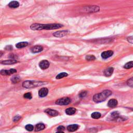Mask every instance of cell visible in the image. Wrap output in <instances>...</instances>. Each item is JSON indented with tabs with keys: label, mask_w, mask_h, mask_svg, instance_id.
Returning a JSON list of instances; mask_svg holds the SVG:
<instances>
[{
	"label": "cell",
	"mask_w": 133,
	"mask_h": 133,
	"mask_svg": "<svg viewBox=\"0 0 133 133\" xmlns=\"http://www.w3.org/2000/svg\"><path fill=\"white\" fill-rule=\"evenodd\" d=\"M43 24H34L30 26V28L33 30H43Z\"/></svg>",
	"instance_id": "8992f818"
},
{
	"label": "cell",
	"mask_w": 133,
	"mask_h": 133,
	"mask_svg": "<svg viewBox=\"0 0 133 133\" xmlns=\"http://www.w3.org/2000/svg\"><path fill=\"white\" fill-rule=\"evenodd\" d=\"M127 84L128 86L131 87H133V78H131L127 81Z\"/></svg>",
	"instance_id": "f546056e"
},
{
	"label": "cell",
	"mask_w": 133,
	"mask_h": 133,
	"mask_svg": "<svg viewBox=\"0 0 133 133\" xmlns=\"http://www.w3.org/2000/svg\"><path fill=\"white\" fill-rule=\"evenodd\" d=\"M45 126L44 125V124H42V123H39L36 125V129H35V131L36 132H39L41 131L42 130H43V129L45 128Z\"/></svg>",
	"instance_id": "ac0fdd59"
},
{
	"label": "cell",
	"mask_w": 133,
	"mask_h": 133,
	"mask_svg": "<svg viewBox=\"0 0 133 133\" xmlns=\"http://www.w3.org/2000/svg\"><path fill=\"white\" fill-rule=\"evenodd\" d=\"M127 40L128 42L133 44V36H129L127 38Z\"/></svg>",
	"instance_id": "836d02e7"
},
{
	"label": "cell",
	"mask_w": 133,
	"mask_h": 133,
	"mask_svg": "<svg viewBox=\"0 0 133 133\" xmlns=\"http://www.w3.org/2000/svg\"><path fill=\"white\" fill-rule=\"evenodd\" d=\"M48 90L47 88H42L39 91V95L41 97H44L47 95Z\"/></svg>",
	"instance_id": "30bf717a"
},
{
	"label": "cell",
	"mask_w": 133,
	"mask_h": 133,
	"mask_svg": "<svg viewBox=\"0 0 133 133\" xmlns=\"http://www.w3.org/2000/svg\"><path fill=\"white\" fill-rule=\"evenodd\" d=\"M63 27V25L59 24H44L43 30H54L61 28Z\"/></svg>",
	"instance_id": "3957f363"
},
{
	"label": "cell",
	"mask_w": 133,
	"mask_h": 133,
	"mask_svg": "<svg viewBox=\"0 0 133 133\" xmlns=\"http://www.w3.org/2000/svg\"><path fill=\"white\" fill-rule=\"evenodd\" d=\"M91 118L94 119H99L101 117V114L98 112H95L91 114Z\"/></svg>",
	"instance_id": "603a6c76"
},
{
	"label": "cell",
	"mask_w": 133,
	"mask_h": 133,
	"mask_svg": "<svg viewBox=\"0 0 133 133\" xmlns=\"http://www.w3.org/2000/svg\"><path fill=\"white\" fill-rule=\"evenodd\" d=\"M76 109L74 108H69L66 110V113L68 115H73L75 113Z\"/></svg>",
	"instance_id": "e0dca14e"
},
{
	"label": "cell",
	"mask_w": 133,
	"mask_h": 133,
	"mask_svg": "<svg viewBox=\"0 0 133 133\" xmlns=\"http://www.w3.org/2000/svg\"><path fill=\"white\" fill-rule=\"evenodd\" d=\"M11 81L12 82V83H13L14 84L17 83L20 81V78L19 76L18 75H15L12 78Z\"/></svg>",
	"instance_id": "7402d4cb"
},
{
	"label": "cell",
	"mask_w": 133,
	"mask_h": 133,
	"mask_svg": "<svg viewBox=\"0 0 133 133\" xmlns=\"http://www.w3.org/2000/svg\"><path fill=\"white\" fill-rule=\"evenodd\" d=\"M79 127V126L78 124H71L68 126L67 129L70 132H73L77 131Z\"/></svg>",
	"instance_id": "4fadbf2b"
},
{
	"label": "cell",
	"mask_w": 133,
	"mask_h": 133,
	"mask_svg": "<svg viewBox=\"0 0 133 133\" xmlns=\"http://www.w3.org/2000/svg\"><path fill=\"white\" fill-rule=\"evenodd\" d=\"M86 94H87L86 91H82V92L80 94H79V97H80L81 98H83L86 96Z\"/></svg>",
	"instance_id": "4dcf8cb0"
},
{
	"label": "cell",
	"mask_w": 133,
	"mask_h": 133,
	"mask_svg": "<svg viewBox=\"0 0 133 133\" xmlns=\"http://www.w3.org/2000/svg\"><path fill=\"white\" fill-rule=\"evenodd\" d=\"M65 128L64 126H59V127H58L57 131L58 132H62L63 131L65 130Z\"/></svg>",
	"instance_id": "d6a6232c"
},
{
	"label": "cell",
	"mask_w": 133,
	"mask_h": 133,
	"mask_svg": "<svg viewBox=\"0 0 133 133\" xmlns=\"http://www.w3.org/2000/svg\"><path fill=\"white\" fill-rule=\"evenodd\" d=\"M9 71H10L11 74H14V73H15L17 72L16 70H15L14 69H11L9 70Z\"/></svg>",
	"instance_id": "e575fe53"
},
{
	"label": "cell",
	"mask_w": 133,
	"mask_h": 133,
	"mask_svg": "<svg viewBox=\"0 0 133 133\" xmlns=\"http://www.w3.org/2000/svg\"><path fill=\"white\" fill-rule=\"evenodd\" d=\"M31 52L33 53H37L42 52L43 50V47L40 45H36L33 46L31 48Z\"/></svg>",
	"instance_id": "5bb4252c"
},
{
	"label": "cell",
	"mask_w": 133,
	"mask_h": 133,
	"mask_svg": "<svg viewBox=\"0 0 133 133\" xmlns=\"http://www.w3.org/2000/svg\"><path fill=\"white\" fill-rule=\"evenodd\" d=\"M17 62V61L16 60H4L2 61V64L4 65H12L16 64V63Z\"/></svg>",
	"instance_id": "d6986e66"
},
{
	"label": "cell",
	"mask_w": 133,
	"mask_h": 133,
	"mask_svg": "<svg viewBox=\"0 0 133 133\" xmlns=\"http://www.w3.org/2000/svg\"><path fill=\"white\" fill-rule=\"evenodd\" d=\"M25 128L26 129V130L29 132H31L33 130L34 127L31 124H28L26 126H25Z\"/></svg>",
	"instance_id": "4316f807"
},
{
	"label": "cell",
	"mask_w": 133,
	"mask_h": 133,
	"mask_svg": "<svg viewBox=\"0 0 133 133\" xmlns=\"http://www.w3.org/2000/svg\"><path fill=\"white\" fill-rule=\"evenodd\" d=\"M67 76H68V74L66 73L62 72V73H59V74H58L57 75L56 78L58 80V79H61L63 78L67 77Z\"/></svg>",
	"instance_id": "cb8c5ba5"
},
{
	"label": "cell",
	"mask_w": 133,
	"mask_h": 133,
	"mask_svg": "<svg viewBox=\"0 0 133 133\" xmlns=\"http://www.w3.org/2000/svg\"><path fill=\"white\" fill-rule=\"evenodd\" d=\"M71 102V99L68 97H64L62 98L59 99L56 101V104L58 105H68Z\"/></svg>",
	"instance_id": "277c9868"
},
{
	"label": "cell",
	"mask_w": 133,
	"mask_h": 133,
	"mask_svg": "<svg viewBox=\"0 0 133 133\" xmlns=\"http://www.w3.org/2000/svg\"><path fill=\"white\" fill-rule=\"evenodd\" d=\"M24 98H25L26 99H31L32 98V95H31V94L30 93H27L24 95Z\"/></svg>",
	"instance_id": "f1b7e54d"
},
{
	"label": "cell",
	"mask_w": 133,
	"mask_h": 133,
	"mask_svg": "<svg viewBox=\"0 0 133 133\" xmlns=\"http://www.w3.org/2000/svg\"><path fill=\"white\" fill-rule=\"evenodd\" d=\"M68 33L67 31H59L54 33L53 36L57 37H62Z\"/></svg>",
	"instance_id": "ba28073f"
},
{
	"label": "cell",
	"mask_w": 133,
	"mask_h": 133,
	"mask_svg": "<svg viewBox=\"0 0 133 133\" xmlns=\"http://www.w3.org/2000/svg\"><path fill=\"white\" fill-rule=\"evenodd\" d=\"M95 57L93 55H88L86 57V59L88 61H93L95 60Z\"/></svg>",
	"instance_id": "83f0119b"
},
{
	"label": "cell",
	"mask_w": 133,
	"mask_h": 133,
	"mask_svg": "<svg viewBox=\"0 0 133 133\" xmlns=\"http://www.w3.org/2000/svg\"><path fill=\"white\" fill-rule=\"evenodd\" d=\"M118 104V102L117 100L115 99H110L108 103V106L110 108H115L117 106Z\"/></svg>",
	"instance_id": "8fae6325"
},
{
	"label": "cell",
	"mask_w": 133,
	"mask_h": 133,
	"mask_svg": "<svg viewBox=\"0 0 133 133\" xmlns=\"http://www.w3.org/2000/svg\"><path fill=\"white\" fill-rule=\"evenodd\" d=\"M28 45V42H19L17 43L16 45V47L18 48H24V47H26Z\"/></svg>",
	"instance_id": "ffe728a7"
},
{
	"label": "cell",
	"mask_w": 133,
	"mask_h": 133,
	"mask_svg": "<svg viewBox=\"0 0 133 133\" xmlns=\"http://www.w3.org/2000/svg\"><path fill=\"white\" fill-rule=\"evenodd\" d=\"M21 119V116L20 115H17L14 117V118L13 119V121L14 122H17L20 119Z\"/></svg>",
	"instance_id": "1f68e13d"
},
{
	"label": "cell",
	"mask_w": 133,
	"mask_h": 133,
	"mask_svg": "<svg viewBox=\"0 0 133 133\" xmlns=\"http://www.w3.org/2000/svg\"><path fill=\"white\" fill-rule=\"evenodd\" d=\"M1 74L2 75H9L11 74V73L9 70H2L1 71Z\"/></svg>",
	"instance_id": "484cf974"
},
{
	"label": "cell",
	"mask_w": 133,
	"mask_h": 133,
	"mask_svg": "<svg viewBox=\"0 0 133 133\" xmlns=\"http://www.w3.org/2000/svg\"><path fill=\"white\" fill-rule=\"evenodd\" d=\"M112 94L110 90H105L100 93L95 95L93 97V100L96 103H101L108 98Z\"/></svg>",
	"instance_id": "6da1fadb"
},
{
	"label": "cell",
	"mask_w": 133,
	"mask_h": 133,
	"mask_svg": "<svg viewBox=\"0 0 133 133\" xmlns=\"http://www.w3.org/2000/svg\"><path fill=\"white\" fill-rule=\"evenodd\" d=\"M46 82H36L33 81H26L23 83V86L26 88H31L40 86L42 85H45Z\"/></svg>",
	"instance_id": "7a4b0ae2"
},
{
	"label": "cell",
	"mask_w": 133,
	"mask_h": 133,
	"mask_svg": "<svg viewBox=\"0 0 133 133\" xmlns=\"http://www.w3.org/2000/svg\"><path fill=\"white\" fill-rule=\"evenodd\" d=\"M8 6L11 8H17L19 6V3L17 1H12L9 3Z\"/></svg>",
	"instance_id": "44dd1931"
},
{
	"label": "cell",
	"mask_w": 133,
	"mask_h": 133,
	"mask_svg": "<svg viewBox=\"0 0 133 133\" xmlns=\"http://www.w3.org/2000/svg\"><path fill=\"white\" fill-rule=\"evenodd\" d=\"M113 54V52L112 50H108V51H105L101 54V57L103 59H107L110 57H111Z\"/></svg>",
	"instance_id": "9c48e42d"
},
{
	"label": "cell",
	"mask_w": 133,
	"mask_h": 133,
	"mask_svg": "<svg viewBox=\"0 0 133 133\" xmlns=\"http://www.w3.org/2000/svg\"><path fill=\"white\" fill-rule=\"evenodd\" d=\"M6 49H7V50H11L12 49V46L11 45H9V46H7L6 47V48H5Z\"/></svg>",
	"instance_id": "d590c367"
},
{
	"label": "cell",
	"mask_w": 133,
	"mask_h": 133,
	"mask_svg": "<svg viewBox=\"0 0 133 133\" xmlns=\"http://www.w3.org/2000/svg\"><path fill=\"white\" fill-rule=\"evenodd\" d=\"M124 68L126 69H131L133 67V61H129L124 65Z\"/></svg>",
	"instance_id": "d4e9b609"
},
{
	"label": "cell",
	"mask_w": 133,
	"mask_h": 133,
	"mask_svg": "<svg viewBox=\"0 0 133 133\" xmlns=\"http://www.w3.org/2000/svg\"><path fill=\"white\" fill-rule=\"evenodd\" d=\"M114 71V69L112 67H110L107 69L106 70L104 71V74L105 75L106 77H110V76L111 75Z\"/></svg>",
	"instance_id": "2e32d148"
},
{
	"label": "cell",
	"mask_w": 133,
	"mask_h": 133,
	"mask_svg": "<svg viewBox=\"0 0 133 133\" xmlns=\"http://www.w3.org/2000/svg\"><path fill=\"white\" fill-rule=\"evenodd\" d=\"M45 112L48 114L49 115L52 116H57L59 114L58 112L57 111L54 110H52V109H48L46 110Z\"/></svg>",
	"instance_id": "9a60e30c"
},
{
	"label": "cell",
	"mask_w": 133,
	"mask_h": 133,
	"mask_svg": "<svg viewBox=\"0 0 133 133\" xmlns=\"http://www.w3.org/2000/svg\"><path fill=\"white\" fill-rule=\"evenodd\" d=\"M120 118V114L118 111H115L111 113L110 115V120H117Z\"/></svg>",
	"instance_id": "7c38bea8"
},
{
	"label": "cell",
	"mask_w": 133,
	"mask_h": 133,
	"mask_svg": "<svg viewBox=\"0 0 133 133\" xmlns=\"http://www.w3.org/2000/svg\"><path fill=\"white\" fill-rule=\"evenodd\" d=\"M84 9V11L85 12H97L100 10L99 7L96 6H87V7H85Z\"/></svg>",
	"instance_id": "5b68a950"
},
{
	"label": "cell",
	"mask_w": 133,
	"mask_h": 133,
	"mask_svg": "<svg viewBox=\"0 0 133 133\" xmlns=\"http://www.w3.org/2000/svg\"><path fill=\"white\" fill-rule=\"evenodd\" d=\"M56 133H64L63 132H57Z\"/></svg>",
	"instance_id": "8d00e7d4"
},
{
	"label": "cell",
	"mask_w": 133,
	"mask_h": 133,
	"mask_svg": "<svg viewBox=\"0 0 133 133\" xmlns=\"http://www.w3.org/2000/svg\"><path fill=\"white\" fill-rule=\"evenodd\" d=\"M39 66L40 68L43 70L46 69L49 67V62L47 60H42L40 62Z\"/></svg>",
	"instance_id": "52a82bcc"
}]
</instances>
